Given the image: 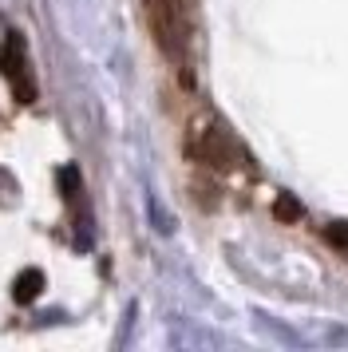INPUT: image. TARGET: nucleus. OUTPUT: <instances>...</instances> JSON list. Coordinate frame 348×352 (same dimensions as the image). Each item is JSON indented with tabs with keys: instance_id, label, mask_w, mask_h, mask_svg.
Returning a JSON list of instances; mask_svg holds the SVG:
<instances>
[{
	"instance_id": "nucleus-1",
	"label": "nucleus",
	"mask_w": 348,
	"mask_h": 352,
	"mask_svg": "<svg viewBox=\"0 0 348 352\" xmlns=\"http://www.w3.org/2000/svg\"><path fill=\"white\" fill-rule=\"evenodd\" d=\"M142 16L155 36L158 52L174 64V72L190 67V20L186 0H142Z\"/></svg>"
},
{
	"instance_id": "nucleus-2",
	"label": "nucleus",
	"mask_w": 348,
	"mask_h": 352,
	"mask_svg": "<svg viewBox=\"0 0 348 352\" xmlns=\"http://www.w3.org/2000/svg\"><path fill=\"white\" fill-rule=\"evenodd\" d=\"M186 155L194 162H202L210 170H230L237 159V146L230 143V135L221 131V123L214 115H202V119H194L186 131Z\"/></svg>"
},
{
	"instance_id": "nucleus-3",
	"label": "nucleus",
	"mask_w": 348,
	"mask_h": 352,
	"mask_svg": "<svg viewBox=\"0 0 348 352\" xmlns=\"http://www.w3.org/2000/svg\"><path fill=\"white\" fill-rule=\"evenodd\" d=\"M0 64H4V80L12 83L16 99H20V103H32V96H36V87H32L28 60H24V48H20V40H16V32H8V40H4V48H0Z\"/></svg>"
},
{
	"instance_id": "nucleus-4",
	"label": "nucleus",
	"mask_w": 348,
	"mask_h": 352,
	"mask_svg": "<svg viewBox=\"0 0 348 352\" xmlns=\"http://www.w3.org/2000/svg\"><path fill=\"white\" fill-rule=\"evenodd\" d=\"M40 285H44V277H40L36 270H32L28 277H20V281H16V301H36Z\"/></svg>"
}]
</instances>
